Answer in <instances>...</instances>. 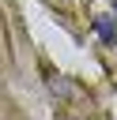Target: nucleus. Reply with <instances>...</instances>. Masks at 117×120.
I'll use <instances>...</instances> for the list:
<instances>
[{
	"mask_svg": "<svg viewBox=\"0 0 117 120\" xmlns=\"http://www.w3.org/2000/svg\"><path fill=\"white\" fill-rule=\"evenodd\" d=\"M94 26H98V38H102V41H113V22H109V19H98Z\"/></svg>",
	"mask_w": 117,
	"mask_h": 120,
	"instance_id": "nucleus-1",
	"label": "nucleus"
}]
</instances>
